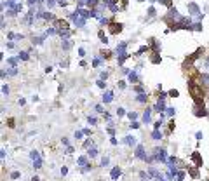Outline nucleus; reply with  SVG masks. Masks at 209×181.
Wrapping results in <instances>:
<instances>
[{"label": "nucleus", "instance_id": "f257e3e1", "mask_svg": "<svg viewBox=\"0 0 209 181\" xmlns=\"http://www.w3.org/2000/svg\"><path fill=\"white\" fill-rule=\"evenodd\" d=\"M134 157L139 159V160H145V146L143 145H136V148H134Z\"/></svg>", "mask_w": 209, "mask_h": 181}, {"label": "nucleus", "instance_id": "f03ea898", "mask_svg": "<svg viewBox=\"0 0 209 181\" xmlns=\"http://www.w3.org/2000/svg\"><path fill=\"white\" fill-rule=\"evenodd\" d=\"M108 28H110V33H120L122 31V24L120 23H115V21L112 19L108 23Z\"/></svg>", "mask_w": 209, "mask_h": 181}, {"label": "nucleus", "instance_id": "7ed1b4c3", "mask_svg": "<svg viewBox=\"0 0 209 181\" xmlns=\"http://www.w3.org/2000/svg\"><path fill=\"white\" fill-rule=\"evenodd\" d=\"M152 108H147V110L143 111V115H141V122H143V124H150V122H152Z\"/></svg>", "mask_w": 209, "mask_h": 181}, {"label": "nucleus", "instance_id": "20e7f679", "mask_svg": "<svg viewBox=\"0 0 209 181\" xmlns=\"http://www.w3.org/2000/svg\"><path fill=\"white\" fill-rule=\"evenodd\" d=\"M192 160L195 162L197 167H202V165H204V160H202V157H200L199 151H193V153H192Z\"/></svg>", "mask_w": 209, "mask_h": 181}, {"label": "nucleus", "instance_id": "39448f33", "mask_svg": "<svg viewBox=\"0 0 209 181\" xmlns=\"http://www.w3.org/2000/svg\"><path fill=\"white\" fill-rule=\"evenodd\" d=\"M120 174H122V169H120L119 165H115V167H112V171H110V178L115 181L120 178Z\"/></svg>", "mask_w": 209, "mask_h": 181}, {"label": "nucleus", "instance_id": "423d86ee", "mask_svg": "<svg viewBox=\"0 0 209 181\" xmlns=\"http://www.w3.org/2000/svg\"><path fill=\"white\" fill-rule=\"evenodd\" d=\"M134 101L139 103V105H145V103H148V94H147V92H141V94H138V96L134 98Z\"/></svg>", "mask_w": 209, "mask_h": 181}, {"label": "nucleus", "instance_id": "0eeeda50", "mask_svg": "<svg viewBox=\"0 0 209 181\" xmlns=\"http://www.w3.org/2000/svg\"><path fill=\"white\" fill-rule=\"evenodd\" d=\"M127 77H129V82H132V84H139V71L138 70H132Z\"/></svg>", "mask_w": 209, "mask_h": 181}, {"label": "nucleus", "instance_id": "6e6552de", "mask_svg": "<svg viewBox=\"0 0 209 181\" xmlns=\"http://www.w3.org/2000/svg\"><path fill=\"white\" fill-rule=\"evenodd\" d=\"M150 61H152L153 65H159L160 61H162V58L159 56V52H157V50H152V52H150Z\"/></svg>", "mask_w": 209, "mask_h": 181}, {"label": "nucleus", "instance_id": "1a4fd4ad", "mask_svg": "<svg viewBox=\"0 0 209 181\" xmlns=\"http://www.w3.org/2000/svg\"><path fill=\"white\" fill-rule=\"evenodd\" d=\"M112 101H113V92H112V90L103 92V103H105V105H110Z\"/></svg>", "mask_w": 209, "mask_h": 181}, {"label": "nucleus", "instance_id": "9d476101", "mask_svg": "<svg viewBox=\"0 0 209 181\" xmlns=\"http://www.w3.org/2000/svg\"><path fill=\"white\" fill-rule=\"evenodd\" d=\"M199 169L200 167H187V171H188V174H190V178H193V180H197L199 178Z\"/></svg>", "mask_w": 209, "mask_h": 181}, {"label": "nucleus", "instance_id": "9b49d317", "mask_svg": "<svg viewBox=\"0 0 209 181\" xmlns=\"http://www.w3.org/2000/svg\"><path fill=\"white\" fill-rule=\"evenodd\" d=\"M124 145H127V146H136L138 141H136L134 136H126V138H124Z\"/></svg>", "mask_w": 209, "mask_h": 181}, {"label": "nucleus", "instance_id": "f8f14e48", "mask_svg": "<svg viewBox=\"0 0 209 181\" xmlns=\"http://www.w3.org/2000/svg\"><path fill=\"white\" fill-rule=\"evenodd\" d=\"M152 139L160 141L162 139V131H160V129H153V131H152Z\"/></svg>", "mask_w": 209, "mask_h": 181}, {"label": "nucleus", "instance_id": "ddd939ff", "mask_svg": "<svg viewBox=\"0 0 209 181\" xmlns=\"http://www.w3.org/2000/svg\"><path fill=\"white\" fill-rule=\"evenodd\" d=\"M87 157H89V155H82V157H79V159H77V165H80V167H86V165L89 164V162H87Z\"/></svg>", "mask_w": 209, "mask_h": 181}, {"label": "nucleus", "instance_id": "4468645a", "mask_svg": "<svg viewBox=\"0 0 209 181\" xmlns=\"http://www.w3.org/2000/svg\"><path fill=\"white\" fill-rule=\"evenodd\" d=\"M87 155H89V159L98 157V155H100V153H98V148H96V146H91L89 150H87Z\"/></svg>", "mask_w": 209, "mask_h": 181}, {"label": "nucleus", "instance_id": "2eb2a0df", "mask_svg": "<svg viewBox=\"0 0 209 181\" xmlns=\"http://www.w3.org/2000/svg\"><path fill=\"white\" fill-rule=\"evenodd\" d=\"M100 56L103 58V59H110V58L113 56V52H112V50H101V52H100Z\"/></svg>", "mask_w": 209, "mask_h": 181}, {"label": "nucleus", "instance_id": "dca6fc26", "mask_svg": "<svg viewBox=\"0 0 209 181\" xmlns=\"http://www.w3.org/2000/svg\"><path fill=\"white\" fill-rule=\"evenodd\" d=\"M115 115H117V117H124V115H127V111H126V108H122V106H119V108H117V110H115Z\"/></svg>", "mask_w": 209, "mask_h": 181}, {"label": "nucleus", "instance_id": "f3484780", "mask_svg": "<svg viewBox=\"0 0 209 181\" xmlns=\"http://www.w3.org/2000/svg\"><path fill=\"white\" fill-rule=\"evenodd\" d=\"M18 59H23V61H28V59H30V56H28V52H26V50H21L19 54H18Z\"/></svg>", "mask_w": 209, "mask_h": 181}, {"label": "nucleus", "instance_id": "a211bd4d", "mask_svg": "<svg viewBox=\"0 0 209 181\" xmlns=\"http://www.w3.org/2000/svg\"><path fill=\"white\" fill-rule=\"evenodd\" d=\"M174 125H176V124H174V120H169V124H167V129H166V134H167V136L174 131Z\"/></svg>", "mask_w": 209, "mask_h": 181}, {"label": "nucleus", "instance_id": "6ab92c4d", "mask_svg": "<svg viewBox=\"0 0 209 181\" xmlns=\"http://www.w3.org/2000/svg\"><path fill=\"white\" fill-rule=\"evenodd\" d=\"M138 111H127V119L129 120H138Z\"/></svg>", "mask_w": 209, "mask_h": 181}, {"label": "nucleus", "instance_id": "aec40b11", "mask_svg": "<svg viewBox=\"0 0 209 181\" xmlns=\"http://www.w3.org/2000/svg\"><path fill=\"white\" fill-rule=\"evenodd\" d=\"M82 146H84V148H87V150H89L91 146H94V141L91 139V138H87V139L84 141V145H82Z\"/></svg>", "mask_w": 209, "mask_h": 181}, {"label": "nucleus", "instance_id": "412c9836", "mask_svg": "<svg viewBox=\"0 0 209 181\" xmlns=\"http://www.w3.org/2000/svg\"><path fill=\"white\" fill-rule=\"evenodd\" d=\"M132 90H134V92H139V94H141V92H145V85H141V82H139L138 85H134V87H132Z\"/></svg>", "mask_w": 209, "mask_h": 181}, {"label": "nucleus", "instance_id": "4be33fe9", "mask_svg": "<svg viewBox=\"0 0 209 181\" xmlns=\"http://www.w3.org/2000/svg\"><path fill=\"white\" fill-rule=\"evenodd\" d=\"M30 159H31V160H39V159H42V157H40V153L37 150H33L30 153Z\"/></svg>", "mask_w": 209, "mask_h": 181}, {"label": "nucleus", "instance_id": "5701e85b", "mask_svg": "<svg viewBox=\"0 0 209 181\" xmlns=\"http://www.w3.org/2000/svg\"><path fill=\"white\" fill-rule=\"evenodd\" d=\"M110 165V157H103L101 159V167H108Z\"/></svg>", "mask_w": 209, "mask_h": 181}, {"label": "nucleus", "instance_id": "b1692460", "mask_svg": "<svg viewBox=\"0 0 209 181\" xmlns=\"http://www.w3.org/2000/svg\"><path fill=\"white\" fill-rule=\"evenodd\" d=\"M96 85H98L100 89H105V90H106V80H101V79H100V80L96 82Z\"/></svg>", "mask_w": 209, "mask_h": 181}, {"label": "nucleus", "instance_id": "393cba45", "mask_svg": "<svg viewBox=\"0 0 209 181\" xmlns=\"http://www.w3.org/2000/svg\"><path fill=\"white\" fill-rule=\"evenodd\" d=\"M174 113H176V108H174V106H169V108L166 110V115H167V117H173Z\"/></svg>", "mask_w": 209, "mask_h": 181}, {"label": "nucleus", "instance_id": "a878e982", "mask_svg": "<svg viewBox=\"0 0 209 181\" xmlns=\"http://www.w3.org/2000/svg\"><path fill=\"white\" fill-rule=\"evenodd\" d=\"M167 94H169V98H178V96H179V90H176V89H171L169 92H167Z\"/></svg>", "mask_w": 209, "mask_h": 181}, {"label": "nucleus", "instance_id": "bb28decb", "mask_svg": "<svg viewBox=\"0 0 209 181\" xmlns=\"http://www.w3.org/2000/svg\"><path fill=\"white\" fill-rule=\"evenodd\" d=\"M129 127H131V129H139L141 125H139V122H138V120H131Z\"/></svg>", "mask_w": 209, "mask_h": 181}, {"label": "nucleus", "instance_id": "cd10ccee", "mask_svg": "<svg viewBox=\"0 0 209 181\" xmlns=\"http://www.w3.org/2000/svg\"><path fill=\"white\" fill-rule=\"evenodd\" d=\"M87 122H89L91 125H98V119H96V117H87Z\"/></svg>", "mask_w": 209, "mask_h": 181}, {"label": "nucleus", "instance_id": "c85d7f7f", "mask_svg": "<svg viewBox=\"0 0 209 181\" xmlns=\"http://www.w3.org/2000/svg\"><path fill=\"white\" fill-rule=\"evenodd\" d=\"M108 77H110V71H101V73H100L101 80H108Z\"/></svg>", "mask_w": 209, "mask_h": 181}, {"label": "nucleus", "instance_id": "c756f323", "mask_svg": "<svg viewBox=\"0 0 209 181\" xmlns=\"http://www.w3.org/2000/svg\"><path fill=\"white\" fill-rule=\"evenodd\" d=\"M185 180V171H178V174H176V181H183Z\"/></svg>", "mask_w": 209, "mask_h": 181}, {"label": "nucleus", "instance_id": "7c9ffc66", "mask_svg": "<svg viewBox=\"0 0 209 181\" xmlns=\"http://www.w3.org/2000/svg\"><path fill=\"white\" fill-rule=\"evenodd\" d=\"M117 87H119V89H126V87H127L126 80H119V82H117Z\"/></svg>", "mask_w": 209, "mask_h": 181}, {"label": "nucleus", "instance_id": "2f4dec72", "mask_svg": "<svg viewBox=\"0 0 209 181\" xmlns=\"http://www.w3.org/2000/svg\"><path fill=\"white\" fill-rule=\"evenodd\" d=\"M14 124H16V120H14V119H7V125H9L10 129H14Z\"/></svg>", "mask_w": 209, "mask_h": 181}, {"label": "nucleus", "instance_id": "473e14b6", "mask_svg": "<svg viewBox=\"0 0 209 181\" xmlns=\"http://www.w3.org/2000/svg\"><path fill=\"white\" fill-rule=\"evenodd\" d=\"M84 136V131H75V139H82Z\"/></svg>", "mask_w": 209, "mask_h": 181}, {"label": "nucleus", "instance_id": "72a5a7b5", "mask_svg": "<svg viewBox=\"0 0 209 181\" xmlns=\"http://www.w3.org/2000/svg\"><path fill=\"white\" fill-rule=\"evenodd\" d=\"M19 176H21V172H19V171H14L12 174H10V178H12V180H18Z\"/></svg>", "mask_w": 209, "mask_h": 181}, {"label": "nucleus", "instance_id": "f704fd0d", "mask_svg": "<svg viewBox=\"0 0 209 181\" xmlns=\"http://www.w3.org/2000/svg\"><path fill=\"white\" fill-rule=\"evenodd\" d=\"M94 110H96V113H105V111H103V106H101V105H96V106H94Z\"/></svg>", "mask_w": 209, "mask_h": 181}, {"label": "nucleus", "instance_id": "c9c22d12", "mask_svg": "<svg viewBox=\"0 0 209 181\" xmlns=\"http://www.w3.org/2000/svg\"><path fill=\"white\" fill-rule=\"evenodd\" d=\"M110 143H112L113 146H117V145H119V141H117V138H115V136H112V138H110Z\"/></svg>", "mask_w": 209, "mask_h": 181}, {"label": "nucleus", "instance_id": "e433bc0d", "mask_svg": "<svg viewBox=\"0 0 209 181\" xmlns=\"http://www.w3.org/2000/svg\"><path fill=\"white\" fill-rule=\"evenodd\" d=\"M66 174H68V167L63 165V167H61V176H66Z\"/></svg>", "mask_w": 209, "mask_h": 181}, {"label": "nucleus", "instance_id": "4c0bfd02", "mask_svg": "<svg viewBox=\"0 0 209 181\" xmlns=\"http://www.w3.org/2000/svg\"><path fill=\"white\" fill-rule=\"evenodd\" d=\"M195 138H197V141H202V138H204V134H202L200 131H197V132H195Z\"/></svg>", "mask_w": 209, "mask_h": 181}, {"label": "nucleus", "instance_id": "58836bf2", "mask_svg": "<svg viewBox=\"0 0 209 181\" xmlns=\"http://www.w3.org/2000/svg\"><path fill=\"white\" fill-rule=\"evenodd\" d=\"M7 63H9L10 66H14V68H16V59H14V58H9V59H7Z\"/></svg>", "mask_w": 209, "mask_h": 181}, {"label": "nucleus", "instance_id": "ea45409f", "mask_svg": "<svg viewBox=\"0 0 209 181\" xmlns=\"http://www.w3.org/2000/svg\"><path fill=\"white\" fill-rule=\"evenodd\" d=\"M2 92H4V96H7V94H9V87H7L5 84H4V87H2Z\"/></svg>", "mask_w": 209, "mask_h": 181}, {"label": "nucleus", "instance_id": "a19ab883", "mask_svg": "<svg viewBox=\"0 0 209 181\" xmlns=\"http://www.w3.org/2000/svg\"><path fill=\"white\" fill-rule=\"evenodd\" d=\"M100 65H101V59H98V58L92 61V66H94V68H96V66H100Z\"/></svg>", "mask_w": 209, "mask_h": 181}, {"label": "nucleus", "instance_id": "79ce46f5", "mask_svg": "<svg viewBox=\"0 0 209 181\" xmlns=\"http://www.w3.org/2000/svg\"><path fill=\"white\" fill-rule=\"evenodd\" d=\"M160 2H162L164 5H167V7H169V9H171V0H160Z\"/></svg>", "mask_w": 209, "mask_h": 181}, {"label": "nucleus", "instance_id": "37998d69", "mask_svg": "<svg viewBox=\"0 0 209 181\" xmlns=\"http://www.w3.org/2000/svg\"><path fill=\"white\" fill-rule=\"evenodd\" d=\"M65 146H70V141H68V138H63V141H61Z\"/></svg>", "mask_w": 209, "mask_h": 181}, {"label": "nucleus", "instance_id": "c03bdc74", "mask_svg": "<svg viewBox=\"0 0 209 181\" xmlns=\"http://www.w3.org/2000/svg\"><path fill=\"white\" fill-rule=\"evenodd\" d=\"M79 56L80 58H84V56H86V49H79Z\"/></svg>", "mask_w": 209, "mask_h": 181}, {"label": "nucleus", "instance_id": "a18cd8bd", "mask_svg": "<svg viewBox=\"0 0 209 181\" xmlns=\"http://www.w3.org/2000/svg\"><path fill=\"white\" fill-rule=\"evenodd\" d=\"M25 103H26V99H23V98H19V99H18V105H19V106H23Z\"/></svg>", "mask_w": 209, "mask_h": 181}, {"label": "nucleus", "instance_id": "49530a36", "mask_svg": "<svg viewBox=\"0 0 209 181\" xmlns=\"http://www.w3.org/2000/svg\"><path fill=\"white\" fill-rule=\"evenodd\" d=\"M84 134H86V136H91V134H92V131H91V129H84Z\"/></svg>", "mask_w": 209, "mask_h": 181}, {"label": "nucleus", "instance_id": "de8ad7c7", "mask_svg": "<svg viewBox=\"0 0 209 181\" xmlns=\"http://www.w3.org/2000/svg\"><path fill=\"white\" fill-rule=\"evenodd\" d=\"M31 181H40V178H39V176H33V178H31Z\"/></svg>", "mask_w": 209, "mask_h": 181}]
</instances>
